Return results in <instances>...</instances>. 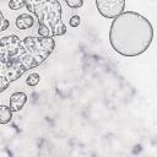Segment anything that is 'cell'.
<instances>
[{"instance_id":"1","label":"cell","mask_w":157,"mask_h":157,"mask_svg":"<svg viewBox=\"0 0 157 157\" xmlns=\"http://www.w3.org/2000/svg\"><path fill=\"white\" fill-rule=\"evenodd\" d=\"M55 48L53 37H26L16 34L0 39V93L26 71L44 63Z\"/></svg>"},{"instance_id":"2","label":"cell","mask_w":157,"mask_h":157,"mask_svg":"<svg viewBox=\"0 0 157 157\" xmlns=\"http://www.w3.org/2000/svg\"><path fill=\"white\" fill-rule=\"evenodd\" d=\"M153 39L151 22L134 11H123L113 18L109 31L112 48L123 56H137L147 50Z\"/></svg>"},{"instance_id":"3","label":"cell","mask_w":157,"mask_h":157,"mask_svg":"<svg viewBox=\"0 0 157 157\" xmlns=\"http://www.w3.org/2000/svg\"><path fill=\"white\" fill-rule=\"evenodd\" d=\"M27 10L38 20V36L56 37L66 33L61 20V5L58 0H26Z\"/></svg>"},{"instance_id":"4","label":"cell","mask_w":157,"mask_h":157,"mask_svg":"<svg viewBox=\"0 0 157 157\" xmlns=\"http://www.w3.org/2000/svg\"><path fill=\"white\" fill-rule=\"evenodd\" d=\"M98 12L105 18H114L125 9V0H96Z\"/></svg>"},{"instance_id":"5","label":"cell","mask_w":157,"mask_h":157,"mask_svg":"<svg viewBox=\"0 0 157 157\" xmlns=\"http://www.w3.org/2000/svg\"><path fill=\"white\" fill-rule=\"evenodd\" d=\"M27 102V94L25 92H15L10 97V109L12 112H20Z\"/></svg>"},{"instance_id":"6","label":"cell","mask_w":157,"mask_h":157,"mask_svg":"<svg viewBox=\"0 0 157 157\" xmlns=\"http://www.w3.org/2000/svg\"><path fill=\"white\" fill-rule=\"evenodd\" d=\"M34 23V20L33 17L29 15V13H21L17 18H16V26L17 28L20 29H27V28H31Z\"/></svg>"},{"instance_id":"7","label":"cell","mask_w":157,"mask_h":157,"mask_svg":"<svg viewBox=\"0 0 157 157\" xmlns=\"http://www.w3.org/2000/svg\"><path fill=\"white\" fill-rule=\"evenodd\" d=\"M12 119V110L7 105H0V124H7Z\"/></svg>"},{"instance_id":"8","label":"cell","mask_w":157,"mask_h":157,"mask_svg":"<svg viewBox=\"0 0 157 157\" xmlns=\"http://www.w3.org/2000/svg\"><path fill=\"white\" fill-rule=\"evenodd\" d=\"M39 75L37 74V72H32V74H29V76L26 78V83L28 85V86H36V85H38V82H39Z\"/></svg>"},{"instance_id":"9","label":"cell","mask_w":157,"mask_h":157,"mask_svg":"<svg viewBox=\"0 0 157 157\" xmlns=\"http://www.w3.org/2000/svg\"><path fill=\"white\" fill-rule=\"evenodd\" d=\"M25 5H26V0H10L9 2V7L11 10H20Z\"/></svg>"},{"instance_id":"10","label":"cell","mask_w":157,"mask_h":157,"mask_svg":"<svg viewBox=\"0 0 157 157\" xmlns=\"http://www.w3.org/2000/svg\"><path fill=\"white\" fill-rule=\"evenodd\" d=\"M65 2H66V5H67L69 7H71V9H78V7L82 6L83 0H65Z\"/></svg>"},{"instance_id":"11","label":"cell","mask_w":157,"mask_h":157,"mask_svg":"<svg viewBox=\"0 0 157 157\" xmlns=\"http://www.w3.org/2000/svg\"><path fill=\"white\" fill-rule=\"evenodd\" d=\"M9 26H10L9 20H6V18L4 17V15H2V12H1V10H0V32L7 29Z\"/></svg>"},{"instance_id":"12","label":"cell","mask_w":157,"mask_h":157,"mask_svg":"<svg viewBox=\"0 0 157 157\" xmlns=\"http://www.w3.org/2000/svg\"><path fill=\"white\" fill-rule=\"evenodd\" d=\"M80 22H81L80 16H78V15H74V16L70 18V21H69V25H70L71 27H78Z\"/></svg>"}]
</instances>
